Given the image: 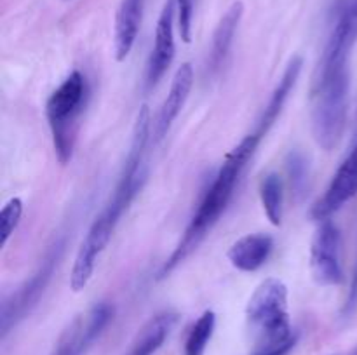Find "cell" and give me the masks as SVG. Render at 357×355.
Segmentation results:
<instances>
[{"instance_id": "1", "label": "cell", "mask_w": 357, "mask_h": 355, "mask_svg": "<svg viewBox=\"0 0 357 355\" xmlns=\"http://www.w3.org/2000/svg\"><path fill=\"white\" fill-rule=\"evenodd\" d=\"M357 42V0H345L328 37L312 89V132L326 152L340 143L349 111V58Z\"/></svg>"}, {"instance_id": "2", "label": "cell", "mask_w": 357, "mask_h": 355, "mask_svg": "<svg viewBox=\"0 0 357 355\" xmlns=\"http://www.w3.org/2000/svg\"><path fill=\"white\" fill-rule=\"evenodd\" d=\"M150 127H152V124H150L149 106H142L138 118H136L135 131H132L131 148L126 157L117 187H115L110 200L105 204L100 214L94 218L86 239L80 244L75 261H73L70 285L75 292L82 291L89 284L98 260H100L101 253L107 249L122 214L128 211L129 204L135 200V197L139 194L143 183H145V152L150 139Z\"/></svg>"}, {"instance_id": "3", "label": "cell", "mask_w": 357, "mask_h": 355, "mask_svg": "<svg viewBox=\"0 0 357 355\" xmlns=\"http://www.w3.org/2000/svg\"><path fill=\"white\" fill-rule=\"evenodd\" d=\"M260 136L257 132L246 136L229 155L223 160L222 167L216 173L215 180L211 181L208 188L202 194L201 202H199L197 209H195L194 216H192L190 223H188L187 230H185L183 237L174 247L171 256L162 263L159 270V278H166L178 265L183 263L192 253L199 247V244L206 239L213 226L218 223L222 214L225 212L227 205H229L230 198H232L234 190H236L237 183L241 180V174L246 169L248 162L253 157L255 150H257L258 143H260Z\"/></svg>"}, {"instance_id": "4", "label": "cell", "mask_w": 357, "mask_h": 355, "mask_svg": "<svg viewBox=\"0 0 357 355\" xmlns=\"http://www.w3.org/2000/svg\"><path fill=\"white\" fill-rule=\"evenodd\" d=\"M255 345L251 355H284L291 350L293 334L288 312V287L279 278H267L257 287L246 308Z\"/></svg>"}, {"instance_id": "5", "label": "cell", "mask_w": 357, "mask_h": 355, "mask_svg": "<svg viewBox=\"0 0 357 355\" xmlns=\"http://www.w3.org/2000/svg\"><path fill=\"white\" fill-rule=\"evenodd\" d=\"M87 97L86 77L80 72H72L61 86L49 96L45 104L49 127L52 132L56 157L61 164L72 159L73 152V124L79 118Z\"/></svg>"}, {"instance_id": "6", "label": "cell", "mask_w": 357, "mask_h": 355, "mask_svg": "<svg viewBox=\"0 0 357 355\" xmlns=\"http://www.w3.org/2000/svg\"><path fill=\"white\" fill-rule=\"evenodd\" d=\"M63 249H65V240H56L51 249L47 251L37 271L23 285H20L9 298L3 299L2 312H0V333H2V338L17 322H21L37 305L40 296L44 294L45 287L51 282L59 260H61Z\"/></svg>"}, {"instance_id": "7", "label": "cell", "mask_w": 357, "mask_h": 355, "mask_svg": "<svg viewBox=\"0 0 357 355\" xmlns=\"http://www.w3.org/2000/svg\"><path fill=\"white\" fill-rule=\"evenodd\" d=\"M340 249L342 235L338 226L330 219L321 221L310 247V270L317 284L338 285L344 281Z\"/></svg>"}, {"instance_id": "8", "label": "cell", "mask_w": 357, "mask_h": 355, "mask_svg": "<svg viewBox=\"0 0 357 355\" xmlns=\"http://www.w3.org/2000/svg\"><path fill=\"white\" fill-rule=\"evenodd\" d=\"M114 317V308L108 303H98L86 313H80L63 331L51 355H84L87 348L100 338Z\"/></svg>"}, {"instance_id": "9", "label": "cell", "mask_w": 357, "mask_h": 355, "mask_svg": "<svg viewBox=\"0 0 357 355\" xmlns=\"http://www.w3.org/2000/svg\"><path fill=\"white\" fill-rule=\"evenodd\" d=\"M174 16H176V0H166L160 10L159 21H157L152 54L149 59V68H146V86L149 87L157 86L174 59V52H176Z\"/></svg>"}, {"instance_id": "10", "label": "cell", "mask_w": 357, "mask_h": 355, "mask_svg": "<svg viewBox=\"0 0 357 355\" xmlns=\"http://www.w3.org/2000/svg\"><path fill=\"white\" fill-rule=\"evenodd\" d=\"M357 194V145L349 153L347 159L342 162L335 173L326 194L316 202L312 209V216L319 221L330 219L333 212H337L345 202L351 200Z\"/></svg>"}, {"instance_id": "11", "label": "cell", "mask_w": 357, "mask_h": 355, "mask_svg": "<svg viewBox=\"0 0 357 355\" xmlns=\"http://www.w3.org/2000/svg\"><path fill=\"white\" fill-rule=\"evenodd\" d=\"M192 86H194V68H192L190 63H183L178 68V72L174 73L169 94L164 100L159 115L155 118V124H153V134H155L157 141H160L167 134L173 122L176 120L180 111L183 110L185 103L188 100V94L192 90Z\"/></svg>"}, {"instance_id": "12", "label": "cell", "mask_w": 357, "mask_h": 355, "mask_svg": "<svg viewBox=\"0 0 357 355\" xmlns=\"http://www.w3.org/2000/svg\"><path fill=\"white\" fill-rule=\"evenodd\" d=\"M274 249L272 237L264 233H251L237 240L229 251V260L237 270L257 271L264 267Z\"/></svg>"}, {"instance_id": "13", "label": "cell", "mask_w": 357, "mask_h": 355, "mask_svg": "<svg viewBox=\"0 0 357 355\" xmlns=\"http://www.w3.org/2000/svg\"><path fill=\"white\" fill-rule=\"evenodd\" d=\"M243 2H234L227 9V13L223 14L222 19H220L218 26H216L215 33H213V44L208 59V70L211 75H215L225 65V59L229 56L230 47H232L234 38H236V31L239 28L241 19H243Z\"/></svg>"}, {"instance_id": "14", "label": "cell", "mask_w": 357, "mask_h": 355, "mask_svg": "<svg viewBox=\"0 0 357 355\" xmlns=\"http://www.w3.org/2000/svg\"><path fill=\"white\" fill-rule=\"evenodd\" d=\"M145 0H122L115 17V59L124 61L135 45Z\"/></svg>"}, {"instance_id": "15", "label": "cell", "mask_w": 357, "mask_h": 355, "mask_svg": "<svg viewBox=\"0 0 357 355\" xmlns=\"http://www.w3.org/2000/svg\"><path fill=\"white\" fill-rule=\"evenodd\" d=\"M176 322L178 313L169 312V310L153 315L136 334L126 355H153L162 347Z\"/></svg>"}, {"instance_id": "16", "label": "cell", "mask_w": 357, "mask_h": 355, "mask_svg": "<svg viewBox=\"0 0 357 355\" xmlns=\"http://www.w3.org/2000/svg\"><path fill=\"white\" fill-rule=\"evenodd\" d=\"M302 66H303V59L300 58V56H295V58L289 61L288 68L284 70V73H282L281 80H279V84L275 86L274 93H272L271 96V101H268V104L265 106L264 115H261L260 122H258L257 134L260 136V138H264V136L267 134L268 129L274 125V122L278 120V117L281 115L282 108H284L286 101H288L289 97V93H291L296 80H298L300 72H302Z\"/></svg>"}, {"instance_id": "17", "label": "cell", "mask_w": 357, "mask_h": 355, "mask_svg": "<svg viewBox=\"0 0 357 355\" xmlns=\"http://www.w3.org/2000/svg\"><path fill=\"white\" fill-rule=\"evenodd\" d=\"M260 198L268 221L279 226L284 209V183L278 173H268L260 183Z\"/></svg>"}, {"instance_id": "18", "label": "cell", "mask_w": 357, "mask_h": 355, "mask_svg": "<svg viewBox=\"0 0 357 355\" xmlns=\"http://www.w3.org/2000/svg\"><path fill=\"white\" fill-rule=\"evenodd\" d=\"M216 326V315L213 310H206L188 333L187 343H185V355H204L206 347L213 336Z\"/></svg>"}, {"instance_id": "19", "label": "cell", "mask_w": 357, "mask_h": 355, "mask_svg": "<svg viewBox=\"0 0 357 355\" xmlns=\"http://www.w3.org/2000/svg\"><path fill=\"white\" fill-rule=\"evenodd\" d=\"M21 214H23V202L21 198L13 197L0 212V233H2V247L6 246L7 240L14 233L16 226L20 225Z\"/></svg>"}, {"instance_id": "20", "label": "cell", "mask_w": 357, "mask_h": 355, "mask_svg": "<svg viewBox=\"0 0 357 355\" xmlns=\"http://www.w3.org/2000/svg\"><path fill=\"white\" fill-rule=\"evenodd\" d=\"M288 173L291 178V188L295 194H303L309 181V162L303 153L291 152L288 157Z\"/></svg>"}, {"instance_id": "21", "label": "cell", "mask_w": 357, "mask_h": 355, "mask_svg": "<svg viewBox=\"0 0 357 355\" xmlns=\"http://www.w3.org/2000/svg\"><path fill=\"white\" fill-rule=\"evenodd\" d=\"M194 13L195 0H176L178 28L183 42L192 40V28H194Z\"/></svg>"}]
</instances>
